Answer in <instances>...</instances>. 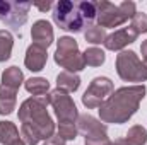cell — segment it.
<instances>
[{
	"label": "cell",
	"mask_w": 147,
	"mask_h": 145,
	"mask_svg": "<svg viewBox=\"0 0 147 145\" xmlns=\"http://www.w3.org/2000/svg\"><path fill=\"white\" fill-rule=\"evenodd\" d=\"M48 94L39 97H28L19 106L21 138L26 145H38L55 135V123L48 114Z\"/></svg>",
	"instance_id": "1"
},
{
	"label": "cell",
	"mask_w": 147,
	"mask_h": 145,
	"mask_svg": "<svg viewBox=\"0 0 147 145\" xmlns=\"http://www.w3.org/2000/svg\"><path fill=\"white\" fill-rule=\"evenodd\" d=\"M146 85L144 84H137V85H127V87H120L116 91H113L110 97L99 106V119L106 125H123L127 123L137 111L142 103V99L146 97Z\"/></svg>",
	"instance_id": "2"
},
{
	"label": "cell",
	"mask_w": 147,
	"mask_h": 145,
	"mask_svg": "<svg viewBox=\"0 0 147 145\" xmlns=\"http://www.w3.org/2000/svg\"><path fill=\"white\" fill-rule=\"evenodd\" d=\"M55 63L72 73H77L86 68L84 53L79 51V44L72 36H62L57 41Z\"/></svg>",
	"instance_id": "3"
},
{
	"label": "cell",
	"mask_w": 147,
	"mask_h": 145,
	"mask_svg": "<svg viewBox=\"0 0 147 145\" xmlns=\"http://www.w3.org/2000/svg\"><path fill=\"white\" fill-rule=\"evenodd\" d=\"M116 73L123 82H146L147 80V60H140L135 51L127 50L116 55Z\"/></svg>",
	"instance_id": "4"
},
{
	"label": "cell",
	"mask_w": 147,
	"mask_h": 145,
	"mask_svg": "<svg viewBox=\"0 0 147 145\" xmlns=\"http://www.w3.org/2000/svg\"><path fill=\"white\" fill-rule=\"evenodd\" d=\"M53 22L67 31V33H80L82 28L86 26L77 3H74L70 0H60L53 5Z\"/></svg>",
	"instance_id": "5"
},
{
	"label": "cell",
	"mask_w": 147,
	"mask_h": 145,
	"mask_svg": "<svg viewBox=\"0 0 147 145\" xmlns=\"http://www.w3.org/2000/svg\"><path fill=\"white\" fill-rule=\"evenodd\" d=\"M33 2H17V0H0V21L9 28L19 31L26 21Z\"/></svg>",
	"instance_id": "6"
},
{
	"label": "cell",
	"mask_w": 147,
	"mask_h": 145,
	"mask_svg": "<svg viewBox=\"0 0 147 145\" xmlns=\"http://www.w3.org/2000/svg\"><path fill=\"white\" fill-rule=\"evenodd\" d=\"M115 91V85L108 77H96L91 80L89 87L82 96V104L87 109L99 108Z\"/></svg>",
	"instance_id": "7"
},
{
	"label": "cell",
	"mask_w": 147,
	"mask_h": 145,
	"mask_svg": "<svg viewBox=\"0 0 147 145\" xmlns=\"http://www.w3.org/2000/svg\"><path fill=\"white\" fill-rule=\"evenodd\" d=\"M48 103L53 108L58 121H74V123L77 121L79 111H77V106L69 92L55 89L48 94Z\"/></svg>",
	"instance_id": "8"
},
{
	"label": "cell",
	"mask_w": 147,
	"mask_h": 145,
	"mask_svg": "<svg viewBox=\"0 0 147 145\" xmlns=\"http://www.w3.org/2000/svg\"><path fill=\"white\" fill-rule=\"evenodd\" d=\"M96 21L99 28L106 29V28H118L125 24L128 17L120 10L118 5L106 2V0H99L96 2Z\"/></svg>",
	"instance_id": "9"
},
{
	"label": "cell",
	"mask_w": 147,
	"mask_h": 145,
	"mask_svg": "<svg viewBox=\"0 0 147 145\" xmlns=\"http://www.w3.org/2000/svg\"><path fill=\"white\" fill-rule=\"evenodd\" d=\"M139 34L128 26V28H121L115 33H111L105 39V48L110 51H121L123 48H127L128 44H132L134 41H137Z\"/></svg>",
	"instance_id": "10"
},
{
	"label": "cell",
	"mask_w": 147,
	"mask_h": 145,
	"mask_svg": "<svg viewBox=\"0 0 147 145\" xmlns=\"http://www.w3.org/2000/svg\"><path fill=\"white\" fill-rule=\"evenodd\" d=\"M48 62V51L46 48L39 46V44H29L28 51H26V58H24V65L28 70L31 72H41L46 67Z\"/></svg>",
	"instance_id": "11"
},
{
	"label": "cell",
	"mask_w": 147,
	"mask_h": 145,
	"mask_svg": "<svg viewBox=\"0 0 147 145\" xmlns=\"http://www.w3.org/2000/svg\"><path fill=\"white\" fill-rule=\"evenodd\" d=\"M31 38H33L34 44H39V46L48 50V46L53 44V28H51V24L45 19L36 21L31 28Z\"/></svg>",
	"instance_id": "12"
},
{
	"label": "cell",
	"mask_w": 147,
	"mask_h": 145,
	"mask_svg": "<svg viewBox=\"0 0 147 145\" xmlns=\"http://www.w3.org/2000/svg\"><path fill=\"white\" fill-rule=\"evenodd\" d=\"M77 130L79 133H82L84 137H89V135H94V133H101V132H108V126L101 121V119H96L94 116L91 114H79L77 121Z\"/></svg>",
	"instance_id": "13"
},
{
	"label": "cell",
	"mask_w": 147,
	"mask_h": 145,
	"mask_svg": "<svg viewBox=\"0 0 147 145\" xmlns=\"http://www.w3.org/2000/svg\"><path fill=\"white\" fill-rule=\"evenodd\" d=\"M80 87V77L77 73H72V72H60L57 75V89L60 91H65V92H75L77 89Z\"/></svg>",
	"instance_id": "14"
},
{
	"label": "cell",
	"mask_w": 147,
	"mask_h": 145,
	"mask_svg": "<svg viewBox=\"0 0 147 145\" xmlns=\"http://www.w3.org/2000/svg\"><path fill=\"white\" fill-rule=\"evenodd\" d=\"M121 145H146L147 144V130L142 125H134L128 128L127 135L120 138Z\"/></svg>",
	"instance_id": "15"
},
{
	"label": "cell",
	"mask_w": 147,
	"mask_h": 145,
	"mask_svg": "<svg viewBox=\"0 0 147 145\" xmlns=\"http://www.w3.org/2000/svg\"><path fill=\"white\" fill-rule=\"evenodd\" d=\"M22 82H24V75L19 67H9L2 73V85H7L14 91H19Z\"/></svg>",
	"instance_id": "16"
},
{
	"label": "cell",
	"mask_w": 147,
	"mask_h": 145,
	"mask_svg": "<svg viewBox=\"0 0 147 145\" xmlns=\"http://www.w3.org/2000/svg\"><path fill=\"white\" fill-rule=\"evenodd\" d=\"M24 87L29 94H33L34 97L39 96H46L50 91V82L43 77H31L28 80H24Z\"/></svg>",
	"instance_id": "17"
},
{
	"label": "cell",
	"mask_w": 147,
	"mask_h": 145,
	"mask_svg": "<svg viewBox=\"0 0 147 145\" xmlns=\"http://www.w3.org/2000/svg\"><path fill=\"white\" fill-rule=\"evenodd\" d=\"M19 138H21V132L12 121H0V144L10 145Z\"/></svg>",
	"instance_id": "18"
},
{
	"label": "cell",
	"mask_w": 147,
	"mask_h": 145,
	"mask_svg": "<svg viewBox=\"0 0 147 145\" xmlns=\"http://www.w3.org/2000/svg\"><path fill=\"white\" fill-rule=\"evenodd\" d=\"M12 48H14V36L9 31L0 29V63H3L10 58Z\"/></svg>",
	"instance_id": "19"
},
{
	"label": "cell",
	"mask_w": 147,
	"mask_h": 145,
	"mask_svg": "<svg viewBox=\"0 0 147 145\" xmlns=\"http://www.w3.org/2000/svg\"><path fill=\"white\" fill-rule=\"evenodd\" d=\"M84 60H86V65H89V67H101L106 60V55L101 48L91 46L84 51Z\"/></svg>",
	"instance_id": "20"
},
{
	"label": "cell",
	"mask_w": 147,
	"mask_h": 145,
	"mask_svg": "<svg viewBox=\"0 0 147 145\" xmlns=\"http://www.w3.org/2000/svg\"><path fill=\"white\" fill-rule=\"evenodd\" d=\"M77 7H79V12L84 19V22L87 24V28L92 26V21L96 19V2L84 0V2H79Z\"/></svg>",
	"instance_id": "21"
},
{
	"label": "cell",
	"mask_w": 147,
	"mask_h": 145,
	"mask_svg": "<svg viewBox=\"0 0 147 145\" xmlns=\"http://www.w3.org/2000/svg\"><path fill=\"white\" fill-rule=\"evenodd\" d=\"M106 31L103 29V28H99V26H89L86 31H84V38H86V41L87 43H91V44H105V39H106Z\"/></svg>",
	"instance_id": "22"
},
{
	"label": "cell",
	"mask_w": 147,
	"mask_h": 145,
	"mask_svg": "<svg viewBox=\"0 0 147 145\" xmlns=\"http://www.w3.org/2000/svg\"><path fill=\"white\" fill-rule=\"evenodd\" d=\"M77 125L74 121H58V135L67 142V140H75L77 138Z\"/></svg>",
	"instance_id": "23"
},
{
	"label": "cell",
	"mask_w": 147,
	"mask_h": 145,
	"mask_svg": "<svg viewBox=\"0 0 147 145\" xmlns=\"http://www.w3.org/2000/svg\"><path fill=\"white\" fill-rule=\"evenodd\" d=\"M130 28H132L137 34H146L147 33V15L142 14V12H137V14L132 17Z\"/></svg>",
	"instance_id": "24"
},
{
	"label": "cell",
	"mask_w": 147,
	"mask_h": 145,
	"mask_svg": "<svg viewBox=\"0 0 147 145\" xmlns=\"http://www.w3.org/2000/svg\"><path fill=\"white\" fill-rule=\"evenodd\" d=\"M16 104H17V97H0V114L7 116L14 113Z\"/></svg>",
	"instance_id": "25"
},
{
	"label": "cell",
	"mask_w": 147,
	"mask_h": 145,
	"mask_svg": "<svg viewBox=\"0 0 147 145\" xmlns=\"http://www.w3.org/2000/svg\"><path fill=\"white\" fill-rule=\"evenodd\" d=\"M110 142L108 138V132H101V133H94V135H89L84 138V144L86 145H106Z\"/></svg>",
	"instance_id": "26"
},
{
	"label": "cell",
	"mask_w": 147,
	"mask_h": 145,
	"mask_svg": "<svg viewBox=\"0 0 147 145\" xmlns=\"http://www.w3.org/2000/svg\"><path fill=\"white\" fill-rule=\"evenodd\" d=\"M118 7H120V10H121L128 19H132V17L137 14V7H135V3H134L132 0H123Z\"/></svg>",
	"instance_id": "27"
},
{
	"label": "cell",
	"mask_w": 147,
	"mask_h": 145,
	"mask_svg": "<svg viewBox=\"0 0 147 145\" xmlns=\"http://www.w3.org/2000/svg\"><path fill=\"white\" fill-rule=\"evenodd\" d=\"M17 91L7 87V85H0V97H16Z\"/></svg>",
	"instance_id": "28"
},
{
	"label": "cell",
	"mask_w": 147,
	"mask_h": 145,
	"mask_svg": "<svg viewBox=\"0 0 147 145\" xmlns=\"http://www.w3.org/2000/svg\"><path fill=\"white\" fill-rule=\"evenodd\" d=\"M45 144L46 145H65V140H63L60 135H53V137H50Z\"/></svg>",
	"instance_id": "29"
},
{
	"label": "cell",
	"mask_w": 147,
	"mask_h": 145,
	"mask_svg": "<svg viewBox=\"0 0 147 145\" xmlns=\"http://www.w3.org/2000/svg\"><path fill=\"white\" fill-rule=\"evenodd\" d=\"M51 5H53L51 2H43V3H39V2H34V3H33V7L39 9L41 12H46V10H50V9H51Z\"/></svg>",
	"instance_id": "30"
},
{
	"label": "cell",
	"mask_w": 147,
	"mask_h": 145,
	"mask_svg": "<svg viewBox=\"0 0 147 145\" xmlns=\"http://www.w3.org/2000/svg\"><path fill=\"white\" fill-rule=\"evenodd\" d=\"M140 51H142V55H144V60H147V39L146 41H142V44H140Z\"/></svg>",
	"instance_id": "31"
},
{
	"label": "cell",
	"mask_w": 147,
	"mask_h": 145,
	"mask_svg": "<svg viewBox=\"0 0 147 145\" xmlns=\"http://www.w3.org/2000/svg\"><path fill=\"white\" fill-rule=\"evenodd\" d=\"M10 145H26V142H24L22 138H19V140H16L14 144H10Z\"/></svg>",
	"instance_id": "32"
},
{
	"label": "cell",
	"mask_w": 147,
	"mask_h": 145,
	"mask_svg": "<svg viewBox=\"0 0 147 145\" xmlns=\"http://www.w3.org/2000/svg\"><path fill=\"white\" fill-rule=\"evenodd\" d=\"M106 145H121V144H120V140H116V142H108Z\"/></svg>",
	"instance_id": "33"
},
{
	"label": "cell",
	"mask_w": 147,
	"mask_h": 145,
	"mask_svg": "<svg viewBox=\"0 0 147 145\" xmlns=\"http://www.w3.org/2000/svg\"><path fill=\"white\" fill-rule=\"evenodd\" d=\"M45 145H46V144H45Z\"/></svg>",
	"instance_id": "34"
}]
</instances>
